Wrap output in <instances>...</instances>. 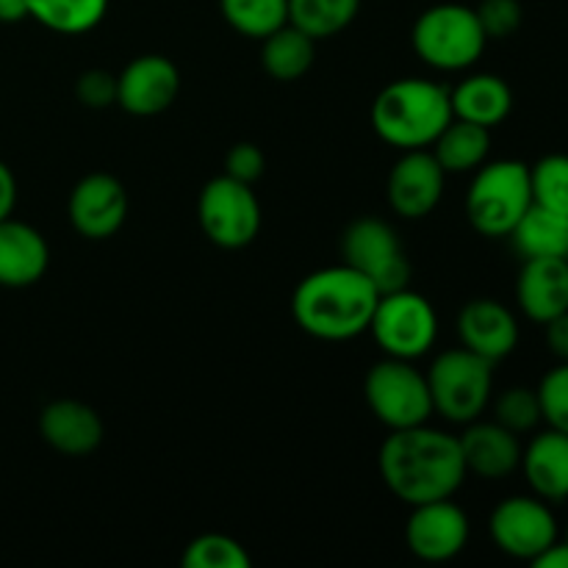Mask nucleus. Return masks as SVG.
I'll use <instances>...</instances> for the list:
<instances>
[{"label":"nucleus","instance_id":"obj_1","mask_svg":"<svg viewBox=\"0 0 568 568\" xmlns=\"http://www.w3.org/2000/svg\"><path fill=\"white\" fill-rule=\"evenodd\" d=\"M377 466L388 491L410 508L453 499L466 480L458 436L427 425L392 430L377 455Z\"/></svg>","mask_w":568,"mask_h":568},{"label":"nucleus","instance_id":"obj_2","mask_svg":"<svg viewBox=\"0 0 568 568\" xmlns=\"http://www.w3.org/2000/svg\"><path fill=\"white\" fill-rule=\"evenodd\" d=\"M377 288L347 264L316 270L300 281L292 314L300 331L320 342H349L369 331L377 308Z\"/></svg>","mask_w":568,"mask_h":568},{"label":"nucleus","instance_id":"obj_3","mask_svg":"<svg viewBox=\"0 0 568 568\" xmlns=\"http://www.w3.org/2000/svg\"><path fill=\"white\" fill-rule=\"evenodd\" d=\"M453 120L449 89L425 78H403L372 103V128L397 150H425Z\"/></svg>","mask_w":568,"mask_h":568},{"label":"nucleus","instance_id":"obj_4","mask_svg":"<svg viewBox=\"0 0 568 568\" xmlns=\"http://www.w3.org/2000/svg\"><path fill=\"white\" fill-rule=\"evenodd\" d=\"M530 205V166L514 159L477 166V175L466 194V216L480 236H510Z\"/></svg>","mask_w":568,"mask_h":568},{"label":"nucleus","instance_id":"obj_5","mask_svg":"<svg viewBox=\"0 0 568 568\" xmlns=\"http://www.w3.org/2000/svg\"><path fill=\"white\" fill-rule=\"evenodd\" d=\"M425 377L433 410L455 425H469L480 419L483 410L491 403L494 364L466 347L438 355Z\"/></svg>","mask_w":568,"mask_h":568},{"label":"nucleus","instance_id":"obj_6","mask_svg":"<svg viewBox=\"0 0 568 568\" xmlns=\"http://www.w3.org/2000/svg\"><path fill=\"white\" fill-rule=\"evenodd\" d=\"M416 55L444 72H458L475 64L486 50V33L475 9L460 3H438L422 11L410 33Z\"/></svg>","mask_w":568,"mask_h":568},{"label":"nucleus","instance_id":"obj_7","mask_svg":"<svg viewBox=\"0 0 568 568\" xmlns=\"http://www.w3.org/2000/svg\"><path fill=\"white\" fill-rule=\"evenodd\" d=\"M364 397L377 422L388 430H408L427 425L433 410L427 377L410 366V361L386 358L369 369L364 381Z\"/></svg>","mask_w":568,"mask_h":568},{"label":"nucleus","instance_id":"obj_8","mask_svg":"<svg viewBox=\"0 0 568 568\" xmlns=\"http://www.w3.org/2000/svg\"><path fill=\"white\" fill-rule=\"evenodd\" d=\"M342 258L349 270L361 272L377 294L408 288L410 261L397 231L377 216H361L344 231Z\"/></svg>","mask_w":568,"mask_h":568},{"label":"nucleus","instance_id":"obj_9","mask_svg":"<svg viewBox=\"0 0 568 568\" xmlns=\"http://www.w3.org/2000/svg\"><path fill=\"white\" fill-rule=\"evenodd\" d=\"M369 331L388 358L414 361L430 353L438 336V316L430 300L410 288L381 294Z\"/></svg>","mask_w":568,"mask_h":568},{"label":"nucleus","instance_id":"obj_10","mask_svg":"<svg viewBox=\"0 0 568 568\" xmlns=\"http://www.w3.org/2000/svg\"><path fill=\"white\" fill-rule=\"evenodd\" d=\"M197 220L211 244L222 250H242L258 236L261 203L253 186L220 175L200 192Z\"/></svg>","mask_w":568,"mask_h":568},{"label":"nucleus","instance_id":"obj_11","mask_svg":"<svg viewBox=\"0 0 568 568\" xmlns=\"http://www.w3.org/2000/svg\"><path fill=\"white\" fill-rule=\"evenodd\" d=\"M499 552L516 560H536L558 541V521L541 497H508L494 508L488 521Z\"/></svg>","mask_w":568,"mask_h":568},{"label":"nucleus","instance_id":"obj_12","mask_svg":"<svg viewBox=\"0 0 568 568\" xmlns=\"http://www.w3.org/2000/svg\"><path fill=\"white\" fill-rule=\"evenodd\" d=\"M405 544L425 564H447L469 544V516L453 499L414 505L405 525Z\"/></svg>","mask_w":568,"mask_h":568},{"label":"nucleus","instance_id":"obj_13","mask_svg":"<svg viewBox=\"0 0 568 568\" xmlns=\"http://www.w3.org/2000/svg\"><path fill=\"white\" fill-rule=\"evenodd\" d=\"M444 181H447V172L442 170L430 150H405L403 159L388 172V205L403 220H425L442 203Z\"/></svg>","mask_w":568,"mask_h":568},{"label":"nucleus","instance_id":"obj_14","mask_svg":"<svg viewBox=\"0 0 568 568\" xmlns=\"http://www.w3.org/2000/svg\"><path fill=\"white\" fill-rule=\"evenodd\" d=\"M67 211L78 236L103 242L125 225L128 192L109 172H92L75 183Z\"/></svg>","mask_w":568,"mask_h":568},{"label":"nucleus","instance_id":"obj_15","mask_svg":"<svg viewBox=\"0 0 568 568\" xmlns=\"http://www.w3.org/2000/svg\"><path fill=\"white\" fill-rule=\"evenodd\" d=\"M181 92V72L166 55L148 53L133 59L116 75V105L133 116L164 114Z\"/></svg>","mask_w":568,"mask_h":568},{"label":"nucleus","instance_id":"obj_16","mask_svg":"<svg viewBox=\"0 0 568 568\" xmlns=\"http://www.w3.org/2000/svg\"><path fill=\"white\" fill-rule=\"evenodd\" d=\"M458 336L466 349L497 364V361L508 358L519 344V325L503 303L480 297L460 308Z\"/></svg>","mask_w":568,"mask_h":568},{"label":"nucleus","instance_id":"obj_17","mask_svg":"<svg viewBox=\"0 0 568 568\" xmlns=\"http://www.w3.org/2000/svg\"><path fill=\"white\" fill-rule=\"evenodd\" d=\"M39 436L55 453L83 458L103 444V419L98 410L78 399H55L39 414Z\"/></svg>","mask_w":568,"mask_h":568},{"label":"nucleus","instance_id":"obj_18","mask_svg":"<svg viewBox=\"0 0 568 568\" xmlns=\"http://www.w3.org/2000/svg\"><path fill=\"white\" fill-rule=\"evenodd\" d=\"M458 442L466 475H477L483 480H503L521 466L519 436L499 422H469Z\"/></svg>","mask_w":568,"mask_h":568},{"label":"nucleus","instance_id":"obj_19","mask_svg":"<svg viewBox=\"0 0 568 568\" xmlns=\"http://www.w3.org/2000/svg\"><path fill=\"white\" fill-rule=\"evenodd\" d=\"M516 300L527 320L547 325L568 311V258H525Z\"/></svg>","mask_w":568,"mask_h":568},{"label":"nucleus","instance_id":"obj_20","mask_svg":"<svg viewBox=\"0 0 568 568\" xmlns=\"http://www.w3.org/2000/svg\"><path fill=\"white\" fill-rule=\"evenodd\" d=\"M50 250L37 227L17 220L0 222V286L26 288L42 281Z\"/></svg>","mask_w":568,"mask_h":568},{"label":"nucleus","instance_id":"obj_21","mask_svg":"<svg viewBox=\"0 0 568 568\" xmlns=\"http://www.w3.org/2000/svg\"><path fill=\"white\" fill-rule=\"evenodd\" d=\"M521 471L544 503L568 499V433L544 430L521 449Z\"/></svg>","mask_w":568,"mask_h":568},{"label":"nucleus","instance_id":"obj_22","mask_svg":"<svg viewBox=\"0 0 568 568\" xmlns=\"http://www.w3.org/2000/svg\"><path fill=\"white\" fill-rule=\"evenodd\" d=\"M449 103H453V116L491 131L499 122L508 120L510 109H514V92L505 78L480 72V75L464 78L449 92Z\"/></svg>","mask_w":568,"mask_h":568},{"label":"nucleus","instance_id":"obj_23","mask_svg":"<svg viewBox=\"0 0 568 568\" xmlns=\"http://www.w3.org/2000/svg\"><path fill=\"white\" fill-rule=\"evenodd\" d=\"M488 150H491L488 128L458 120V116H453L449 125L430 144V153L436 155V161L447 175H460V172H471L483 166L488 159Z\"/></svg>","mask_w":568,"mask_h":568},{"label":"nucleus","instance_id":"obj_24","mask_svg":"<svg viewBox=\"0 0 568 568\" xmlns=\"http://www.w3.org/2000/svg\"><path fill=\"white\" fill-rule=\"evenodd\" d=\"M510 239L521 258H568V216L532 203Z\"/></svg>","mask_w":568,"mask_h":568},{"label":"nucleus","instance_id":"obj_25","mask_svg":"<svg viewBox=\"0 0 568 568\" xmlns=\"http://www.w3.org/2000/svg\"><path fill=\"white\" fill-rule=\"evenodd\" d=\"M261 42H264L261 44V64H264L266 75L275 78V81L292 83L314 67L316 39L294 28L292 22L277 28L275 33H270Z\"/></svg>","mask_w":568,"mask_h":568},{"label":"nucleus","instance_id":"obj_26","mask_svg":"<svg viewBox=\"0 0 568 568\" xmlns=\"http://www.w3.org/2000/svg\"><path fill=\"white\" fill-rule=\"evenodd\" d=\"M361 0H288V22L311 39H331L353 26Z\"/></svg>","mask_w":568,"mask_h":568},{"label":"nucleus","instance_id":"obj_27","mask_svg":"<svg viewBox=\"0 0 568 568\" xmlns=\"http://www.w3.org/2000/svg\"><path fill=\"white\" fill-rule=\"evenodd\" d=\"M109 0H28V14L42 22L48 31L87 33L103 22Z\"/></svg>","mask_w":568,"mask_h":568},{"label":"nucleus","instance_id":"obj_28","mask_svg":"<svg viewBox=\"0 0 568 568\" xmlns=\"http://www.w3.org/2000/svg\"><path fill=\"white\" fill-rule=\"evenodd\" d=\"M222 17L247 39H266L288 22V0H220Z\"/></svg>","mask_w":568,"mask_h":568},{"label":"nucleus","instance_id":"obj_29","mask_svg":"<svg viewBox=\"0 0 568 568\" xmlns=\"http://www.w3.org/2000/svg\"><path fill=\"white\" fill-rule=\"evenodd\" d=\"M183 568H250V555L236 538L222 532H205L197 536L181 558Z\"/></svg>","mask_w":568,"mask_h":568},{"label":"nucleus","instance_id":"obj_30","mask_svg":"<svg viewBox=\"0 0 568 568\" xmlns=\"http://www.w3.org/2000/svg\"><path fill=\"white\" fill-rule=\"evenodd\" d=\"M532 203L568 216V155H544L536 166H530Z\"/></svg>","mask_w":568,"mask_h":568},{"label":"nucleus","instance_id":"obj_31","mask_svg":"<svg viewBox=\"0 0 568 568\" xmlns=\"http://www.w3.org/2000/svg\"><path fill=\"white\" fill-rule=\"evenodd\" d=\"M494 422L508 427L516 436L536 430L538 422H544L536 388L514 386L508 388V392L499 394V399L494 403Z\"/></svg>","mask_w":568,"mask_h":568},{"label":"nucleus","instance_id":"obj_32","mask_svg":"<svg viewBox=\"0 0 568 568\" xmlns=\"http://www.w3.org/2000/svg\"><path fill=\"white\" fill-rule=\"evenodd\" d=\"M536 392L544 422L552 430L568 433V364L560 361L552 372H547Z\"/></svg>","mask_w":568,"mask_h":568},{"label":"nucleus","instance_id":"obj_33","mask_svg":"<svg viewBox=\"0 0 568 568\" xmlns=\"http://www.w3.org/2000/svg\"><path fill=\"white\" fill-rule=\"evenodd\" d=\"M475 14L486 39H508L521 28L525 11L519 0H480Z\"/></svg>","mask_w":568,"mask_h":568},{"label":"nucleus","instance_id":"obj_34","mask_svg":"<svg viewBox=\"0 0 568 568\" xmlns=\"http://www.w3.org/2000/svg\"><path fill=\"white\" fill-rule=\"evenodd\" d=\"M78 103L87 109H109L116 105V75L105 70H87L75 81Z\"/></svg>","mask_w":568,"mask_h":568},{"label":"nucleus","instance_id":"obj_35","mask_svg":"<svg viewBox=\"0 0 568 568\" xmlns=\"http://www.w3.org/2000/svg\"><path fill=\"white\" fill-rule=\"evenodd\" d=\"M266 159L261 153L258 144L253 142H239L227 150L225 155V175L233 178V181H242L247 186H253L255 181L264 178Z\"/></svg>","mask_w":568,"mask_h":568},{"label":"nucleus","instance_id":"obj_36","mask_svg":"<svg viewBox=\"0 0 568 568\" xmlns=\"http://www.w3.org/2000/svg\"><path fill=\"white\" fill-rule=\"evenodd\" d=\"M547 347L555 358L568 364V311L547 322Z\"/></svg>","mask_w":568,"mask_h":568},{"label":"nucleus","instance_id":"obj_37","mask_svg":"<svg viewBox=\"0 0 568 568\" xmlns=\"http://www.w3.org/2000/svg\"><path fill=\"white\" fill-rule=\"evenodd\" d=\"M17 205V181L9 166L0 161V222L9 220Z\"/></svg>","mask_w":568,"mask_h":568},{"label":"nucleus","instance_id":"obj_38","mask_svg":"<svg viewBox=\"0 0 568 568\" xmlns=\"http://www.w3.org/2000/svg\"><path fill=\"white\" fill-rule=\"evenodd\" d=\"M536 568H568V541L558 544L555 541L552 547L544 549L536 560H532Z\"/></svg>","mask_w":568,"mask_h":568},{"label":"nucleus","instance_id":"obj_39","mask_svg":"<svg viewBox=\"0 0 568 568\" xmlns=\"http://www.w3.org/2000/svg\"><path fill=\"white\" fill-rule=\"evenodd\" d=\"M28 14V0H0V22H22Z\"/></svg>","mask_w":568,"mask_h":568},{"label":"nucleus","instance_id":"obj_40","mask_svg":"<svg viewBox=\"0 0 568 568\" xmlns=\"http://www.w3.org/2000/svg\"><path fill=\"white\" fill-rule=\"evenodd\" d=\"M566 541H568V536H566Z\"/></svg>","mask_w":568,"mask_h":568}]
</instances>
